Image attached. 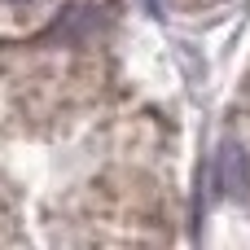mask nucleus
I'll list each match as a JSON object with an SVG mask.
<instances>
[{
    "label": "nucleus",
    "instance_id": "nucleus-1",
    "mask_svg": "<svg viewBox=\"0 0 250 250\" xmlns=\"http://www.w3.org/2000/svg\"><path fill=\"white\" fill-rule=\"evenodd\" d=\"M215 185L224 198H246L250 193V154L242 141H224L215 158Z\"/></svg>",
    "mask_w": 250,
    "mask_h": 250
}]
</instances>
